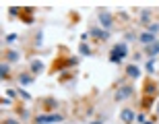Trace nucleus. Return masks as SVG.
Returning <instances> with one entry per match:
<instances>
[{
  "label": "nucleus",
  "instance_id": "11",
  "mask_svg": "<svg viewBox=\"0 0 159 124\" xmlns=\"http://www.w3.org/2000/svg\"><path fill=\"white\" fill-rule=\"evenodd\" d=\"M149 21H151V12H149V11H143V12H141V21H139V23L147 25Z\"/></svg>",
  "mask_w": 159,
  "mask_h": 124
},
{
  "label": "nucleus",
  "instance_id": "9",
  "mask_svg": "<svg viewBox=\"0 0 159 124\" xmlns=\"http://www.w3.org/2000/svg\"><path fill=\"white\" fill-rule=\"evenodd\" d=\"M41 71H43V64H41L39 60H33V62H31V72L37 75V72H41Z\"/></svg>",
  "mask_w": 159,
  "mask_h": 124
},
{
  "label": "nucleus",
  "instance_id": "12",
  "mask_svg": "<svg viewBox=\"0 0 159 124\" xmlns=\"http://www.w3.org/2000/svg\"><path fill=\"white\" fill-rule=\"evenodd\" d=\"M79 52H81L83 56H89V54H91V48H89L87 44H81V46H79Z\"/></svg>",
  "mask_w": 159,
  "mask_h": 124
},
{
  "label": "nucleus",
  "instance_id": "8",
  "mask_svg": "<svg viewBox=\"0 0 159 124\" xmlns=\"http://www.w3.org/2000/svg\"><path fill=\"white\" fill-rule=\"evenodd\" d=\"M89 33L95 35V37H99V39H110V31H103V29H91Z\"/></svg>",
  "mask_w": 159,
  "mask_h": 124
},
{
  "label": "nucleus",
  "instance_id": "6",
  "mask_svg": "<svg viewBox=\"0 0 159 124\" xmlns=\"http://www.w3.org/2000/svg\"><path fill=\"white\" fill-rule=\"evenodd\" d=\"M99 23H101V27H106V31L112 27V17L107 15V12H99Z\"/></svg>",
  "mask_w": 159,
  "mask_h": 124
},
{
  "label": "nucleus",
  "instance_id": "23",
  "mask_svg": "<svg viewBox=\"0 0 159 124\" xmlns=\"http://www.w3.org/2000/svg\"><path fill=\"white\" fill-rule=\"evenodd\" d=\"M136 122H143V124H145V116H143V114H139V116H136Z\"/></svg>",
  "mask_w": 159,
  "mask_h": 124
},
{
  "label": "nucleus",
  "instance_id": "20",
  "mask_svg": "<svg viewBox=\"0 0 159 124\" xmlns=\"http://www.w3.org/2000/svg\"><path fill=\"white\" fill-rule=\"evenodd\" d=\"M46 106L50 108V110H52V108H56V106H58V103H56V101H54V99H48V101H46Z\"/></svg>",
  "mask_w": 159,
  "mask_h": 124
},
{
  "label": "nucleus",
  "instance_id": "16",
  "mask_svg": "<svg viewBox=\"0 0 159 124\" xmlns=\"http://www.w3.org/2000/svg\"><path fill=\"white\" fill-rule=\"evenodd\" d=\"M157 31H159V25L157 23H151V25H149V33H153V35H155Z\"/></svg>",
  "mask_w": 159,
  "mask_h": 124
},
{
  "label": "nucleus",
  "instance_id": "7",
  "mask_svg": "<svg viewBox=\"0 0 159 124\" xmlns=\"http://www.w3.org/2000/svg\"><path fill=\"white\" fill-rule=\"evenodd\" d=\"M126 75H128L130 79H139L141 71H139V66H136V64H128V66H126Z\"/></svg>",
  "mask_w": 159,
  "mask_h": 124
},
{
  "label": "nucleus",
  "instance_id": "4",
  "mask_svg": "<svg viewBox=\"0 0 159 124\" xmlns=\"http://www.w3.org/2000/svg\"><path fill=\"white\" fill-rule=\"evenodd\" d=\"M120 118H122L126 124H132V122H136V116H134V112H132V110H128V108H124V110H122V114H120Z\"/></svg>",
  "mask_w": 159,
  "mask_h": 124
},
{
  "label": "nucleus",
  "instance_id": "3",
  "mask_svg": "<svg viewBox=\"0 0 159 124\" xmlns=\"http://www.w3.org/2000/svg\"><path fill=\"white\" fill-rule=\"evenodd\" d=\"M132 95V87H120L116 91V101H122V99H128Z\"/></svg>",
  "mask_w": 159,
  "mask_h": 124
},
{
  "label": "nucleus",
  "instance_id": "13",
  "mask_svg": "<svg viewBox=\"0 0 159 124\" xmlns=\"http://www.w3.org/2000/svg\"><path fill=\"white\" fill-rule=\"evenodd\" d=\"M19 81H21V85H29V83L33 81V77H31V75H21Z\"/></svg>",
  "mask_w": 159,
  "mask_h": 124
},
{
  "label": "nucleus",
  "instance_id": "17",
  "mask_svg": "<svg viewBox=\"0 0 159 124\" xmlns=\"http://www.w3.org/2000/svg\"><path fill=\"white\" fill-rule=\"evenodd\" d=\"M8 60H11V62L19 60V54H17V52H12V50H11V52H8Z\"/></svg>",
  "mask_w": 159,
  "mask_h": 124
},
{
  "label": "nucleus",
  "instance_id": "21",
  "mask_svg": "<svg viewBox=\"0 0 159 124\" xmlns=\"http://www.w3.org/2000/svg\"><path fill=\"white\" fill-rule=\"evenodd\" d=\"M151 106V97H145V99H143V108H149Z\"/></svg>",
  "mask_w": 159,
  "mask_h": 124
},
{
  "label": "nucleus",
  "instance_id": "5",
  "mask_svg": "<svg viewBox=\"0 0 159 124\" xmlns=\"http://www.w3.org/2000/svg\"><path fill=\"white\" fill-rule=\"evenodd\" d=\"M139 41H141V44H145V46H151V44H155V35L153 33H149V31H145V33H141V35H139Z\"/></svg>",
  "mask_w": 159,
  "mask_h": 124
},
{
  "label": "nucleus",
  "instance_id": "2",
  "mask_svg": "<svg viewBox=\"0 0 159 124\" xmlns=\"http://www.w3.org/2000/svg\"><path fill=\"white\" fill-rule=\"evenodd\" d=\"M58 122H62V116H58V114H41L35 118V124H58Z\"/></svg>",
  "mask_w": 159,
  "mask_h": 124
},
{
  "label": "nucleus",
  "instance_id": "14",
  "mask_svg": "<svg viewBox=\"0 0 159 124\" xmlns=\"http://www.w3.org/2000/svg\"><path fill=\"white\" fill-rule=\"evenodd\" d=\"M8 71H11V66H8V64L4 62V64L0 66V75H2V79H4V77H8Z\"/></svg>",
  "mask_w": 159,
  "mask_h": 124
},
{
  "label": "nucleus",
  "instance_id": "24",
  "mask_svg": "<svg viewBox=\"0 0 159 124\" xmlns=\"http://www.w3.org/2000/svg\"><path fill=\"white\" fill-rule=\"evenodd\" d=\"M6 124H19V122H15V120H6Z\"/></svg>",
  "mask_w": 159,
  "mask_h": 124
},
{
  "label": "nucleus",
  "instance_id": "10",
  "mask_svg": "<svg viewBox=\"0 0 159 124\" xmlns=\"http://www.w3.org/2000/svg\"><path fill=\"white\" fill-rule=\"evenodd\" d=\"M147 54L149 56H157L159 54V41H155V44H151V46L147 48Z\"/></svg>",
  "mask_w": 159,
  "mask_h": 124
},
{
  "label": "nucleus",
  "instance_id": "1",
  "mask_svg": "<svg viewBox=\"0 0 159 124\" xmlns=\"http://www.w3.org/2000/svg\"><path fill=\"white\" fill-rule=\"evenodd\" d=\"M126 56H128V48H126V44H122V41L116 44L114 50L110 52V60H112V62H122Z\"/></svg>",
  "mask_w": 159,
  "mask_h": 124
},
{
  "label": "nucleus",
  "instance_id": "22",
  "mask_svg": "<svg viewBox=\"0 0 159 124\" xmlns=\"http://www.w3.org/2000/svg\"><path fill=\"white\" fill-rule=\"evenodd\" d=\"M17 39V35H15V33H11V35H6V41H15Z\"/></svg>",
  "mask_w": 159,
  "mask_h": 124
},
{
  "label": "nucleus",
  "instance_id": "18",
  "mask_svg": "<svg viewBox=\"0 0 159 124\" xmlns=\"http://www.w3.org/2000/svg\"><path fill=\"white\" fill-rule=\"evenodd\" d=\"M19 95H21V97H23V99H27V101L31 99V95L27 93V91H23V89H19Z\"/></svg>",
  "mask_w": 159,
  "mask_h": 124
},
{
  "label": "nucleus",
  "instance_id": "19",
  "mask_svg": "<svg viewBox=\"0 0 159 124\" xmlns=\"http://www.w3.org/2000/svg\"><path fill=\"white\" fill-rule=\"evenodd\" d=\"M153 68H155V62H153V60H149V62H147V72H155Z\"/></svg>",
  "mask_w": 159,
  "mask_h": 124
},
{
  "label": "nucleus",
  "instance_id": "25",
  "mask_svg": "<svg viewBox=\"0 0 159 124\" xmlns=\"http://www.w3.org/2000/svg\"><path fill=\"white\" fill-rule=\"evenodd\" d=\"M89 124H103L101 120H95V122H89Z\"/></svg>",
  "mask_w": 159,
  "mask_h": 124
},
{
  "label": "nucleus",
  "instance_id": "15",
  "mask_svg": "<svg viewBox=\"0 0 159 124\" xmlns=\"http://www.w3.org/2000/svg\"><path fill=\"white\" fill-rule=\"evenodd\" d=\"M145 91H147V95H153L155 91H157V87H155L153 83H147V89H145Z\"/></svg>",
  "mask_w": 159,
  "mask_h": 124
}]
</instances>
